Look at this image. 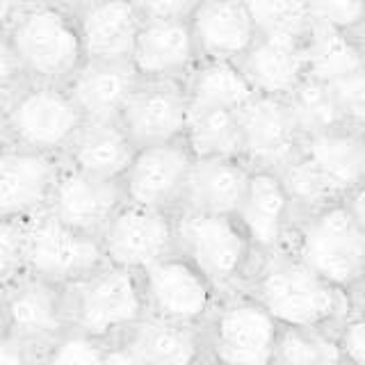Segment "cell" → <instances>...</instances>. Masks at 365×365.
<instances>
[{
    "label": "cell",
    "instance_id": "obj_33",
    "mask_svg": "<svg viewBox=\"0 0 365 365\" xmlns=\"http://www.w3.org/2000/svg\"><path fill=\"white\" fill-rule=\"evenodd\" d=\"M249 16L262 34H288L304 39L311 28L306 0H245Z\"/></svg>",
    "mask_w": 365,
    "mask_h": 365
},
{
    "label": "cell",
    "instance_id": "obj_24",
    "mask_svg": "<svg viewBox=\"0 0 365 365\" xmlns=\"http://www.w3.org/2000/svg\"><path fill=\"white\" fill-rule=\"evenodd\" d=\"M137 146L119 119H85L62 155L68 165L103 178H121L133 163Z\"/></svg>",
    "mask_w": 365,
    "mask_h": 365
},
{
    "label": "cell",
    "instance_id": "obj_8",
    "mask_svg": "<svg viewBox=\"0 0 365 365\" xmlns=\"http://www.w3.org/2000/svg\"><path fill=\"white\" fill-rule=\"evenodd\" d=\"M148 315L203 327L220 299L212 281L182 254H169L140 272Z\"/></svg>",
    "mask_w": 365,
    "mask_h": 365
},
{
    "label": "cell",
    "instance_id": "obj_2",
    "mask_svg": "<svg viewBox=\"0 0 365 365\" xmlns=\"http://www.w3.org/2000/svg\"><path fill=\"white\" fill-rule=\"evenodd\" d=\"M5 37L34 83L66 85L85 64L76 16L46 0H21Z\"/></svg>",
    "mask_w": 365,
    "mask_h": 365
},
{
    "label": "cell",
    "instance_id": "obj_30",
    "mask_svg": "<svg viewBox=\"0 0 365 365\" xmlns=\"http://www.w3.org/2000/svg\"><path fill=\"white\" fill-rule=\"evenodd\" d=\"M279 176L290 197L294 220L322 210L336 201H345L334 182L322 174V169H319L304 151L290 158L288 163L279 169Z\"/></svg>",
    "mask_w": 365,
    "mask_h": 365
},
{
    "label": "cell",
    "instance_id": "obj_43",
    "mask_svg": "<svg viewBox=\"0 0 365 365\" xmlns=\"http://www.w3.org/2000/svg\"><path fill=\"white\" fill-rule=\"evenodd\" d=\"M345 203H347V208H349L351 217L356 220L359 228H361L363 235H365V182H363V185H359L354 192L347 194V197H345Z\"/></svg>",
    "mask_w": 365,
    "mask_h": 365
},
{
    "label": "cell",
    "instance_id": "obj_19",
    "mask_svg": "<svg viewBox=\"0 0 365 365\" xmlns=\"http://www.w3.org/2000/svg\"><path fill=\"white\" fill-rule=\"evenodd\" d=\"M73 16L85 60L130 62L137 32L144 21L133 0H91Z\"/></svg>",
    "mask_w": 365,
    "mask_h": 365
},
{
    "label": "cell",
    "instance_id": "obj_1",
    "mask_svg": "<svg viewBox=\"0 0 365 365\" xmlns=\"http://www.w3.org/2000/svg\"><path fill=\"white\" fill-rule=\"evenodd\" d=\"M281 327L338 331L351 306L347 290L329 283L288 247L260 256L245 285Z\"/></svg>",
    "mask_w": 365,
    "mask_h": 365
},
{
    "label": "cell",
    "instance_id": "obj_6",
    "mask_svg": "<svg viewBox=\"0 0 365 365\" xmlns=\"http://www.w3.org/2000/svg\"><path fill=\"white\" fill-rule=\"evenodd\" d=\"M281 324L247 290L220 294L203 324L205 359L215 365H272Z\"/></svg>",
    "mask_w": 365,
    "mask_h": 365
},
{
    "label": "cell",
    "instance_id": "obj_15",
    "mask_svg": "<svg viewBox=\"0 0 365 365\" xmlns=\"http://www.w3.org/2000/svg\"><path fill=\"white\" fill-rule=\"evenodd\" d=\"M119 123L130 142L142 148L185 137V80H140L119 112Z\"/></svg>",
    "mask_w": 365,
    "mask_h": 365
},
{
    "label": "cell",
    "instance_id": "obj_3",
    "mask_svg": "<svg viewBox=\"0 0 365 365\" xmlns=\"http://www.w3.org/2000/svg\"><path fill=\"white\" fill-rule=\"evenodd\" d=\"M68 327L94 340L123 338L146 315L140 272L106 262L64 285Z\"/></svg>",
    "mask_w": 365,
    "mask_h": 365
},
{
    "label": "cell",
    "instance_id": "obj_34",
    "mask_svg": "<svg viewBox=\"0 0 365 365\" xmlns=\"http://www.w3.org/2000/svg\"><path fill=\"white\" fill-rule=\"evenodd\" d=\"M28 272V220H0V292Z\"/></svg>",
    "mask_w": 365,
    "mask_h": 365
},
{
    "label": "cell",
    "instance_id": "obj_46",
    "mask_svg": "<svg viewBox=\"0 0 365 365\" xmlns=\"http://www.w3.org/2000/svg\"><path fill=\"white\" fill-rule=\"evenodd\" d=\"M46 3L57 5V7H62L66 11H71V14H76L80 7H85L87 3H91V0H46Z\"/></svg>",
    "mask_w": 365,
    "mask_h": 365
},
{
    "label": "cell",
    "instance_id": "obj_11",
    "mask_svg": "<svg viewBox=\"0 0 365 365\" xmlns=\"http://www.w3.org/2000/svg\"><path fill=\"white\" fill-rule=\"evenodd\" d=\"M0 327L46 349L68 329L64 288L26 272L0 292Z\"/></svg>",
    "mask_w": 365,
    "mask_h": 365
},
{
    "label": "cell",
    "instance_id": "obj_51",
    "mask_svg": "<svg viewBox=\"0 0 365 365\" xmlns=\"http://www.w3.org/2000/svg\"><path fill=\"white\" fill-rule=\"evenodd\" d=\"M342 365H354V363H349V361H345V363H342Z\"/></svg>",
    "mask_w": 365,
    "mask_h": 365
},
{
    "label": "cell",
    "instance_id": "obj_32",
    "mask_svg": "<svg viewBox=\"0 0 365 365\" xmlns=\"http://www.w3.org/2000/svg\"><path fill=\"white\" fill-rule=\"evenodd\" d=\"M285 98L290 103L304 137L347 125L345 119H342L334 89H331L329 83H322V80L306 76Z\"/></svg>",
    "mask_w": 365,
    "mask_h": 365
},
{
    "label": "cell",
    "instance_id": "obj_47",
    "mask_svg": "<svg viewBox=\"0 0 365 365\" xmlns=\"http://www.w3.org/2000/svg\"><path fill=\"white\" fill-rule=\"evenodd\" d=\"M14 146L9 140V133H7V123H5V114H3V108H0V153L5 151V148Z\"/></svg>",
    "mask_w": 365,
    "mask_h": 365
},
{
    "label": "cell",
    "instance_id": "obj_17",
    "mask_svg": "<svg viewBox=\"0 0 365 365\" xmlns=\"http://www.w3.org/2000/svg\"><path fill=\"white\" fill-rule=\"evenodd\" d=\"M258 256L285 247L294 224V210L285 185L274 169H251L245 199L235 212Z\"/></svg>",
    "mask_w": 365,
    "mask_h": 365
},
{
    "label": "cell",
    "instance_id": "obj_4",
    "mask_svg": "<svg viewBox=\"0 0 365 365\" xmlns=\"http://www.w3.org/2000/svg\"><path fill=\"white\" fill-rule=\"evenodd\" d=\"M176 251L190 258L220 294L245 290L258 254L235 215L176 212Z\"/></svg>",
    "mask_w": 365,
    "mask_h": 365
},
{
    "label": "cell",
    "instance_id": "obj_37",
    "mask_svg": "<svg viewBox=\"0 0 365 365\" xmlns=\"http://www.w3.org/2000/svg\"><path fill=\"white\" fill-rule=\"evenodd\" d=\"M336 101L340 106L342 119L351 128H365V66L356 73H349L345 78L331 83Z\"/></svg>",
    "mask_w": 365,
    "mask_h": 365
},
{
    "label": "cell",
    "instance_id": "obj_40",
    "mask_svg": "<svg viewBox=\"0 0 365 365\" xmlns=\"http://www.w3.org/2000/svg\"><path fill=\"white\" fill-rule=\"evenodd\" d=\"M43 349L0 327V365H39Z\"/></svg>",
    "mask_w": 365,
    "mask_h": 365
},
{
    "label": "cell",
    "instance_id": "obj_41",
    "mask_svg": "<svg viewBox=\"0 0 365 365\" xmlns=\"http://www.w3.org/2000/svg\"><path fill=\"white\" fill-rule=\"evenodd\" d=\"M338 340L345 361L354 365H365V317L351 315L338 329Z\"/></svg>",
    "mask_w": 365,
    "mask_h": 365
},
{
    "label": "cell",
    "instance_id": "obj_39",
    "mask_svg": "<svg viewBox=\"0 0 365 365\" xmlns=\"http://www.w3.org/2000/svg\"><path fill=\"white\" fill-rule=\"evenodd\" d=\"M142 19L190 21L201 0H133Z\"/></svg>",
    "mask_w": 365,
    "mask_h": 365
},
{
    "label": "cell",
    "instance_id": "obj_18",
    "mask_svg": "<svg viewBox=\"0 0 365 365\" xmlns=\"http://www.w3.org/2000/svg\"><path fill=\"white\" fill-rule=\"evenodd\" d=\"M199 60L190 21H142L130 53L140 80H185Z\"/></svg>",
    "mask_w": 365,
    "mask_h": 365
},
{
    "label": "cell",
    "instance_id": "obj_36",
    "mask_svg": "<svg viewBox=\"0 0 365 365\" xmlns=\"http://www.w3.org/2000/svg\"><path fill=\"white\" fill-rule=\"evenodd\" d=\"M308 16L315 23L351 32L365 21V0H306Z\"/></svg>",
    "mask_w": 365,
    "mask_h": 365
},
{
    "label": "cell",
    "instance_id": "obj_42",
    "mask_svg": "<svg viewBox=\"0 0 365 365\" xmlns=\"http://www.w3.org/2000/svg\"><path fill=\"white\" fill-rule=\"evenodd\" d=\"M101 365H146L140 354H137L123 338L112 340L103 345V361Z\"/></svg>",
    "mask_w": 365,
    "mask_h": 365
},
{
    "label": "cell",
    "instance_id": "obj_7",
    "mask_svg": "<svg viewBox=\"0 0 365 365\" xmlns=\"http://www.w3.org/2000/svg\"><path fill=\"white\" fill-rule=\"evenodd\" d=\"M9 140L26 151L62 158L85 117L66 85L28 80L3 108Z\"/></svg>",
    "mask_w": 365,
    "mask_h": 365
},
{
    "label": "cell",
    "instance_id": "obj_44",
    "mask_svg": "<svg viewBox=\"0 0 365 365\" xmlns=\"http://www.w3.org/2000/svg\"><path fill=\"white\" fill-rule=\"evenodd\" d=\"M347 297H349L351 315L365 317V274L347 290Z\"/></svg>",
    "mask_w": 365,
    "mask_h": 365
},
{
    "label": "cell",
    "instance_id": "obj_35",
    "mask_svg": "<svg viewBox=\"0 0 365 365\" xmlns=\"http://www.w3.org/2000/svg\"><path fill=\"white\" fill-rule=\"evenodd\" d=\"M103 345L106 342L68 329L51 347L43 349L39 365H101Z\"/></svg>",
    "mask_w": 365,
    "mask_h": 365
},
{
    "label": "cell",
    "instance_id": "obj_29",
    "mask_svg": "<svg viewBox=\"0 0 365 365\" xmlns=\"http://www.w3.org/2000/svg\"><path fill=\"white\" fill-rule=\"evenodd\" d=\"M185 142L194 158L226 155L242 158V130L233 108H192L187 110Z\"/></svg>",
    "mask_w": 365,
    "mask_h": 365
},
{
    "label": "cell",
    "instance_id": "obj_9",
    "mask_svg": "<svg viewBox=\"0 0 365 365\" xmlns=\"http://www.w3.org/2000/svg\"><path fill=\"white\" fill-rule=\"evenodd\" d=\"M101 237L62 224L48 210L28 217V272L55 285H68L106 265Z\"/></svg>",
    "mask_w": 365,
    "mask_h": 365
},
{
    "label": "cell",
    "instance_id": "obj_49",
    "mask_svg": "<svg viewBox=\"0 0 365 365\" xmlns=\"http://www.w3.org/2000/svg\"><path fill=\"white\" fill-rule=\"evenodd\" d=\"M199 365H215V363H210V361H208V359H205V361H201V363H199Z\"/></svg>",
    "mask_w": 365,
    "mask_h": 365
},
{
    "label": "cell",
    "instance_id": "obj_16",
    "mask_svg": "<svg viewBox=\"0 0 365 365\" xmlns=\"http://www.w3.org/2000/svg\"><path fill=\"white\" fill-rule=\"evenodd\" d=\"M62 158L9 146L0 153V220H28L48 208Z\"/></svg>",
    "mask_w": 365,
    "mask_h": 365
},
{
    "label": "cell",
    "instance_id": "obj_12",
    "mask_svg": "<svg viewBox=\"0 0 365 365\" xmlns=\"http://www.w3.org/2000/svg\"><path fill=\"white\" fill-rule=\"evenodd\" d=\"M194 163V153L182 140L142 146L121 176L125 201L146 208L176 212Z\"/></svg>",
    "mask_w": 365,
    "mask_h": 365
},
{
    "label": "cell",
    "instance_id": "obj_52",
    "mask_svg": "<svg viewBox=\"0 0 365 365\" xmlns=\"http://www.w3.org/2000/svg\"><path fill=\"white\" fill-rule=\"evenodd\" d=\"M272 365H281V363H277V361H274V363H272Z\"/></svg>",
    "mask_w": 365,
    "mask_h": 365
},
{
    "label": "cell",
    "instance_id": "obj_25",
    "mask_svg": "<svg viewBox=\"0 0 365 365\" xmlns=\"http://www.w3.org/2000/svg\"><path fill=\"white\" fill-rule=\"evenodd\" d=\"M123 340L146 365H199L205 361L203 327L144 315Z\"/></svg>",
    "mask_w": 365,
    "mask_h": 365
},
{
    "label": "cell",
    "instance_id": "obj_10",
    "mask_svg": "<svg viewBox=\"0 0 365 365\" xmlns=\"http://www.w3.org/2000/svg\"><path fill=\"white\" fill-rule=\"evenodd\" d=\"M101 245L112 265L142 272L176 254V212L125 201L101 233Z\"/></svg>",
    "mask_w": 365,
    "mask_h": 365
},
{
    "label": "cell",
    "instance_id": "obj_22",
    "mask_svg": "<svg viewBox=\"0 0 365 365\" xmlns=\"http://www.w3.org/2000/svg\"><path fill=\"white\" fill-rule=\"evenodd\" d=\"M201 60L237 62L256 39L245 0H201L190 19Z\"/></svg>",
    "mask_w": 365,
    "mask_h": 365
},
{
    "label": "cell",
    "instance_id": "obj_31",
    "mask_svg": "<svg viewBox=\"0 0 365 365\" xmlns=\"http://www.w3.org/2000/svg\"><path fill=\"white\" fill-rule=\"evenodd\" d=\"M277 363L281 365H342V354L338 331L331 329H304V327H281Z\"/></svg>",
    "mask_w": 365,
    "mask_h": 365
},
{
    "label": "cell",
    "instance_id": "obj_14",
    "mask_svg": "<svg viewBox=\"0 0 365 365\" xmlns=\"http://www.w3.org/2000/svg\"><path fill=\"white\" fill-rule=\"evenodd\" d=\"M123 203L125 192L121 178L87 174L62 158L60 174H57L46 210L76 231L101 237Z\"/></svg>",
    "mask_w": 365,
    "mask_h": 365
},
{
    "label": "cell",
    "instance_id": "obj_45",
    "mask_svg": "<svg viewBox=\"0 0 365 365\" xmlns=\"http://www.w3.org/2000/svg\"><path fill=\"white\" fill-rule=\"evenodd\" d=\"M21 3V0H0V37L5 34L9 21H11V14H14L16 5Z\"/></svg>",
    "mask_w": 365,
    "mask_h": 365
},
{
    "label": "cell",
    "instance_id": "obj_48",
    "mask_svg": "<svg viewBox=\"0 0 365 365\" xmlns=\"http://www.w3.org/2000/svg\"><path fill=\"white\" fill-rule=\"evenodd\" d=\"M349 34L354 37V41H356L359 51H361V55H363V62H365V21L361 23V26H359L356 30H351Z\"/></svg>",
    "mask_w": 365,
    "mask_h": 365
},
{
    "label": "cell",
    "instance_id": "obj_20",
    "mask_svg": "<svg viewBox=\"0 0 365 365\" xmlns=\"http://www.w3.org/2000/svg\"><path fill=\"white\" fill-rule=\"evenodd\" d=\"M249 176L251 165L245 158H194L178 210L235 215L245 199Z\"/></svg>",
    "mask_w": 365,
    "mask_h": 365
},
{
    "label": "cell",
    "instance_id": "obj_21",
    "mask_svg": "<svg viewBox=\"0 0 365 365\" xmlns=\"http://www.w3.org/2000/svg\"><path fill=\"white\" fill-rule=\"evenodd\" d=\"M235 66L256 94L288 96L306 78L304 39L258 32Z\"/></svg>",
    "mask_w": 365,
    "mask_h": 365
},
{
    "label": "cell",
    "instance_id": "obj_26",
    "mask_svg": "<svg viewBox=\"0 0 365 365\" xmlns=\"http://www.w3.org/2000/svg\"><path fill=\"white\" fill-rule=\"evenodd\" d=\"M302 151L322 169L342 199L365 182L363 133L351 125H340L324 133L304 137Z\"/></svg>",
    "mask_w": 365,
    "mask_h": 365
},
{
    "label": "cell",
    "instance_id": "obj_50",
    "mask_svg": "<svg viewBox=\"0 0 365 365\" xmlns=\"http://www.w3.org/2000/svg\"><path fill=\"white\" fill-rule=\"evenodd\" d=\"M361 133H363V148H365V128H363Z\"/></svg>",
    "mask_w": 365,
    "mask_h": 365
},
{
    "label": "cell",
    "instance_id": "obj_23",
    "mask_svg": "<svg viewBox=\"0 0 365 365\" xmlns=\"http://www.w3.org/2000/svg\"><path fill=\"white\" fill-rule=\"evenodd\" d=\"M137 83L140 76L130 62L85 60L66 83V89L85 119H119Z\"/></svg>",
    "mask_w": 365,
    "mask_h": 365
},
{
    "label": "cell",
    "instance_id": "obj_28",
    "mask_svg": "<svg viewBox=\"0 0 365 365\" xmlns=\"http://www.w3.org/2000/svg\"><path fill=\"white\" fill-rule=\"evenodd\" d=\"M187 110L192 108H242L256 94L235 62L199 60L185 78Z\"/></svg>",
    "mask_w": 365,
    "mask_h": 365
},
{
    "label": "cell",
    "instance_id": "obj_5",
    "mask_svg": "<svg viewBox=\"0 0 365 365\" xmlns=\"http://www.w3.org/2000/svg\"><path fill=\"white\" fill-rule=\"evenodd\" d=\"M285 247L342 290H349L365 274V235L345 201L294 220Z\"/></svg>",
    "mask_w": 365,
    "mask_h": 365
},
{
    "label": "cell",
    "instance_id": "obj_13",
    "mask_svg": "<svg viewBox=\"0 0 365 365\" xmlns=\"http://www.w3.org/2000/svg\"><path fill=\"white\" fill-rule=\"evenodd\" d=\"M242 130V158L251 169L279 171L302 151L304 135L285 96L254 94L237 108Z\"/></svg>",
    "mask_w": 365,
    "mask_h": 365
},
{
    "label": "cell",
    "instance_id": "obj_38",
    "mask_svg": "<svg viewBox=\"0 0 365 365\" xmlns=\"http://www.w3.org/2000/svg\"><path fill=\"white\" fill-rule=\"evenodd\" d=\"M26 83H28V76L23 71L9 39L3 34V37H0V108H5Z\"/></svg>",
    "mask_w": 365,
    "mask_h": 365
},
{
    "label": "cell",
    "instance_id": "obj_27",
    "mask_svg": "<svg viewBox=\"0 0 365 365\" xmlns=\"http://www.w3.org/2000/svg\"><path fill=\"white\" fill-rule=\"evenodd\" d=\"M306 76L322 83H336L365 66L363 55L349 32L311 21L304 37Z\"/></svg>",
    "mask_w": 365,
    "mask_h": 365
}]
</instances>
